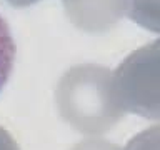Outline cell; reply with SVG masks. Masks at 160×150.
I'll list each match as a JSON object with an SVG mask.
<instances>
[{"label": "cell", "mask_w": 160, "mask_h": 150, "mask_svg": "<svg viewBox=\"0 0 160 150\" xmlns=\"http://www.w3.org/2000/svg\"><path fill=\"white\" fill-rule=\"evenodd\" d=\"M55 103L68 125L92 137L107 133L125 115L113 90L112 72L97 63L68 68L57 83Z\"/></svg>", "instance_id": "1"}, {"label": "cell", "mask_w": 160, "mask_h": 150, "mask_svg": "<svg viewBox=\"0 0 160 150\" xmlns=\"http://www.w3.org/2000/svg\"><path fill=\"white\" fill-rule=\"evenodd\" d=\"M153 40L137 48L112 72L113 90L125 112L145 118H158V50Z\"/></svg>", "instance_id": "2"}, {"label": "cell", "mask_w": 160, "mask_h": 150, "mask_svg": "<svg viewBox=\"0 0 160 150\" xmlns=\"http://www.w3.org/2000/svg\"><path fill=\"white\" fill-rule=\"evenodd\" d=\"M68 20L85 32H105L127 13V0H62Z\"/></svg>", "instance_id": "3"}, {"label": "cell", "mask_w": 160, "mask_h": 150, "mask_svg": "<svg viewBox=\"0 0 160 150\" xmlns=\"http://www.w3.org/2000/svg\"><path fill=\"white\" fill-rule=\"evenodd\" d=\"M15 55H17V45H15L8 23L0 15V90L5 87V83L12 75Z\"/></svg>", "instance_id": "4"}, {"label": "cell", "mask_w": 160, "mask_h": 150, "mask_svg": "<svg viewBox=\"0 0 160 150\" xmlns=\"http://www.w3.org/2000/svg\"><path fill=\"white\" fill-rule=\"evenodd\" d=\"M127 15L142 27L158 32V0H127Z\"/></svg>", "instance_id": "5"}, {"label": "cell", "mask_w": 160, "mask_h": 150, "mask_svg": "<svg viewBox=\"0 0 160 150\" xmlns=\"http://www.w3.org/2000/svg\"><path fill=\"white\" fill-rule=\"evenodd\" d=\"M122 150H158V127L153 125L152 128L135 135Z\"/></svg>", "instance_id": "6"}, {"label": "cell", "mask_w": 160, "mask_h": 150, "mask_svg": "<svg viewBox=\"0 0 160 150\" xmlns=\"http://www.w3.org/2000/svg\"><path fill=\"white\" fill-rule=\"evenodd\" d=\"M70 150H122V147H118L117 143L108 142V140L90 137V138L80 140V142L75 143Z\"/></svg>", "instance_id": "7"}, {"label": "cell", "mask_w": 160, "mask_h": 150, "mask_svg": "<svg viewBox=\"0 0 160 150\" xmlns=\"http://www.w3.org/2000/svg\"><path fill=\"white\" fill-rule=\"evenodd\" d=\"M0 150H20L15 138L3 127H0Z\"/></svg>", "instance_id": "8"}, {"label": "cell", "mask_w": 160, "mask_h": 150, "mask_svg": "<svg viewBox=\"0 0 160 150\" xmlns=\"http://www.w3.org/2000/svg\"><path fill=\"white\" fill-rule=\"evenodd\" d=\"M5 2H8L13 7H28V5L38 2V0H5Z\"/></svg>", "instance_id": "9"}]
</instances>
